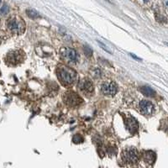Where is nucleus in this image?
I'll use <instances>...</instances> for the list:
<instances>
[{"label":"nucleus","instance_id":"0eeeda50","mask_svg":"<svg viewBox=\"0 0 168 168\" xmlns=\"http://www.w3.org/2000/svg\"><path fill=\"white\" fill-rule=\"evenodd\" d=\"M101 90L103 92V93L106 96H114L117 93L118 87L115 83L113 82H107L102 85L101 87Z\"/></svg>","mask_w":168,"mask_h":168},{"label":"nucleus","instance_id":"39448f33","mask_svg":"<svg viewBox=\"0 0 168 168\" xmlns=\"http://www.w3.org/2000/svg\"><path fill=\"white\" fill-rule=\"evenodd\" d=\"M124 160L129 164H135L139 161V153L135 148H129L123 153Z\"/></svg>","mask_w":168,"mask_h":168},{"label":"nucleus","instance_id":"4468645a","mask_svg":"<svg viewBox=\"0 0 168 168\" xmlns=\"http://www.w3.org/2000/svg\"><path fill=\"white\" fill-rule=\"evenodd\" d=\"M83 51H84V54H85L87 56H91L92 55H93V51H92V49H91L89 46L85 45V46L83 47Z\"/></svg>","mask_w":168,"mask_h":168},{"label":"nucleus","instance_id":"ddd939ff","mask_svg":"<svg viewBox=\"0 0 168 168\" xmlns=\"http://www.w3.org/2000/svg\"><path fill=\"white\" fill-rule=\"evenodd\" d=\"M27 14H28L29 17L32 18V19H37V18H40V14H38L36 11L35 10H32V9H29V10H27Z\"/></svg>","mask_w":168,"mask_h":168},{"label":"nucleus","instance_id":"f3484780","mask_svg":"<svg viewBox=\"0 0 168 168\" xmlns=\"http://www.w3.org/2000/svg\"><path fill=\"white\" fill-rule=\"evenodd\" d=\"M164 4H165V7L167 8V9H168V0H165Z\"/></svg>","mask_w":168,"mask_h":168},{"label":"nucleus","instance_id":"423d86ee","mask_svg":"<svg viewBox=\"0 0 168 168\" xmlns=\"http://www.w3.org/2000/svg\"><path fill=\"white\" fill-rule=\"evenodd\" d=\"M23 52L20 51H13L8 53L6 61H8L9 64L10 65H17L20 63L23 60Z\"/></svg>","mask_w":168,"mask_h":168},{"label":"nucleus","instance_id":"6e6552de","mask_svg":"<svg viewBox=\"0 0 168 168\" xmlns=\"http://www.w3.org/2000/svg\"><path fill=\"white\" fill-rule=\"evenodd\" d=\"M140 109L145 115H151L154 112V105L147 100H142L140 103Z\"/></svg>","mask_w":168,"mask_h":168},{"label":"nucleus","instance_id":"9b49d317","mask_svg":"<svg viewBox=\"0 0 168 168\" xmlns=\"http://www.w3.org/2000/svg\"><path fill=\"white\" fill-rule=\"evenodd\" d=\"M143 156H144V161L150 165L153 164L155 161V154L153 151H145Z\"/></svg>","mask_w":168,"mask_h":168},{"label":"nucleus","instance_id":"9d476101","mask_svg":"<svg viewBox=\"0 0 168 168\" xmlns=\"http://www.w3.org/2000/svg\"><path fill=\"white\" fill-rule=\"evenodd\" d=\"M125 125L126 128L128 129V130L131 133V134H134L137 131L138 129V123H137V120L132 117V116H129L128 118L125 119Z\"/></svg>","mask_w":168,"mask_h":168},{"label":"nucleus","instance_id":"7ed1b4c3","mask_svg":"<svg viewBox=\"0 0 168 168\" xmlns=\"http://www.w3.org/2000/svg\"><path fill=\"white\" fill-rule=\"evenodd\" d=\"M64 102L66 103L67 105L70 107H75L82 103L83 100L79 97L78 94H77L74 92H67L64 95Z\"/></svg>","mask_w":168,"mask_h":168},{"label":"nucleus","instance_id":"f03ea898","mask_svg":"<svg viewBox=\"0 0 168 168\" xmlns=\"http://www.w3.org/2000/svg\"><path fill=\"white\" fill-rule=\"evenodd\" d=\"M9 29L16 35H21L25 32V25L23 20V19L18 17V16H12L9 18L7 23Z\"/></svg>","mask_w":168,"mask_h":168},{"label":"nucleus","instance_id":"f8f14e48","mask_svg":"<svg viewBox=\"0 0 168 168\" xmlns=\"http://www.w3.org/2000/svg\"><path fill=\"white\" fill-rule=\"evenodd\" d=\"M140 91L143 94H145V96H148V97H154L155 95V92L154 90L148 87V86H144L140 88Z\"/></svg>","mask_w":168,"mask_h":168},{"label":"nucleus","instance_id":"20e7f679","mask_svg":"<svg viewBox=\"0 0 168 168\" xmlns=\"http://www.w3.org/2000/svg\"><path fill=\"white\" fill-rule=\"evenodd\" d=\"M61 55L62 56V58L69 62V63H76L77 61V51L72 49V48H69V47H66L61 49Z\"/></svg>","mask_w":168,"mask_h":168},{"label":"nucleus","instance_id":"2eb2a0df","mask_svg":"<svg viewBox=\"0 0 168 168\" xmlns=\"http://www.w3.org/2000/svg\"><path fill=\"white\" fill-rule=\"evenodd\" d=\"M83 138L80 136V135H77L76 136H74L73 137V142L74 143H81V142H83Z\"/></svg>","mask_w":168,"mask_h":168},{"label":"nucleus","instance_id":"a211bd4d","mask_svg":"<svg viewBox=\"0 0 168 168\" xmlns=\"http://www.w3.org/2000/svg\"><path fill=\"white\" fill-rule=\"evenodd\" d=\"M0 3H1V0H0Z\"/></svg>","mask_w":168,"mask_h":168},{"label":"nucleus","instance_id":"dca6fc26","mask_svg":"<svg viewBox=\"0 0 168 168\" xmlns=\"http://www.w3.org/2000/svg\"><path fill=\"white\" fill-rule=\"evenodd\" d=\"M0 12H1V14H7L9 13V7L7 5H3L2 7V9H0Z\"/></svg>","mask_w":168,"mask_h":168},{"label":"nucleus","instance_id":"f257e3e1","mask_svg":"<svg viewBox=\"0 0 168 168\" xmlns=\"http://www.w3.org/2000/svg\"><path fill=\"white\" fill-rule=\"evenodd\" d=\"M56 73L59 80L64 85L72 84L77 78V72L67 66H59Z\"/></svg>","mask_w":168,"mask_h":168},{"label":"nucleus","instance_id":"1a4fd4ad","mask_svg":"<svg viewBox=\"0 0 168 168\" xmlns=\"http://www.w3.org/2000/svg\"><path fill=\"white\" fill-rule=\"evenodd\" d=\"M78 88L85 93H91L93 91V85L89 79H83L78 83Z\"/></svg>","mask_w":168,"mask_h":168}]
</instances>
